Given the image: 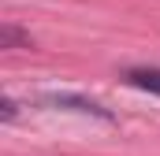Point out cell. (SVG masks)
<instances>
[{
  "mask_svg": "<svg viewBox=\"0 0 160 156\" xmlns=\"http://www.w3.org/2000/svg\"><path fill=\"white\" fill-rule=\"evenodd\" d=\"M15 112H19V104H15L11 97H4V104H0V119H4V123H11V119H15Z\"/></svg>",
  "mask_w": 160,
  "mask_h": 156,
  "instance_id": "4",
  "label": "cell"
},
{
  "mask_svg": "<svg viewBox=\"0 0 160 156\" xmlns=\"http://www.w3.org/2000/svg\"><path fill=\"white\" fill-rule=\"evenodd\" d=\"M45 100H48V104H56V108H71V112H86V115H97V119H112L108 108H101L97 100L78 97V93H48Z\"/></svg>",
  "mask_w": 160,
  "mask_h": 156,
  "instance_id": "1",
  "label": "cell"
},
{
  "mask_svg": "<svg viewBox=\"0 0 160 156\" xmlns=\"http://www.w3.org/2000/svg\"><path fill=\"white\" fill-rule=\"evenodd\" d=\"M127 82L138 85V89L160 93V67H134V71H127Z\"/></svg>",
  "mask_w": 160,
  "mask_h": 156,
  "instance_id": "2",
  "label": "cell"
},
{
  "mask_svg": "<svg viewBox=\"0 0 160 156\" xmlns=\"http://www.w3.org/2000/svg\"><path fill=\"white\" fill-rule=\"evenodd\" d=\"M19 45H22V48H30V34H22V30H19V26H11V22H8V26H0V48H19Z\"/></svg>",
  "mask_w": 160,
  "mask_h": 156,
  "instance_id": "3",
  "label": "cell"
}]
</instances>
